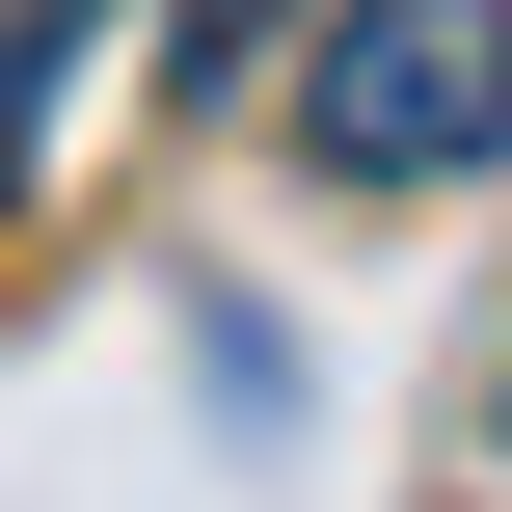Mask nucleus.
Listing matches in <instances>:
<instances>
[{
  "label": "nucleus",
  "instance_id": "nucleus-1",
  "mask_svg": "<svg viewBox=\"0 0 512 512\" xmlns=\"http://www.w3.org/2000/svg\"><path fill=\"white\" fill-rule=\"evenodd\" d=\"M486 135H512V0H324V54H297L324 189H459Z\"/></svg>",
  "mask_w": 512,
  "mask_h": 512
},
{
  "label": "nucleus",
  "instance_id": "nucleus-2",
  "mask_svg": "<svg viewBox=\"0 0 512 512\" xmlns=\"http://www.w3.org/2000/svg\"><path fill=\"white\" fill-rule=\"evenodd\" d=\"M108 27H135V0H27V27H0V189H27V135H54V81H81Z\"/></svg>",
  "mask_w": 512,
  "mask_h": 512
},
{
  "label": "nucleus",
  "instance_id": "nucleus-3",
  "mask_svg": "<svg viewBox=\"0 0 512 512\" xmlns=\"http://www.w3.org/2000/svg\"><path fill=\"white\" fill-rule=\"evenodd\" d=\"M297 27H324V0H162V81H270Z\"/></svg>",
  "mask_w": 512,
  "mask_h": 512
},
{
  "label": "nucleus",
  "instance_id": "nucleus-4",
  "mask_svg": "<svg viewBox=\"0 0 512 512\" xmlns=\"http://www.w3.org/2000/svg\"><path fill=\"white\" fill-rule=\"evenodd\" d=\"M486 459H512V405H486Z\"/></svg>",
  "mask_w": 512,
  "mask_h": 512
}]
</instances>
